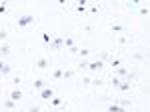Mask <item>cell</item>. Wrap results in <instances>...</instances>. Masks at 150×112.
Listing matches in <instances>:
<instances>
[{
  "label": "cell",
  "instance_id": "obj_3",
  "mask_svg": "<svg viewBox=\"0 0 150 112\" xmlns=\"http://www.w3.org/2000/svg\"><path fill=\"white\" fill-rule=\"evenodd\" d=\"M40 98L50 100V98H52V88H42V90H40Z\"/></svg>",
  "mask_w": 150,
  "mask_h": 112
},
{
  "label": "cell",
  "instance_id": "obj_17",
  "mask_svg": "<svg viewBox=\"0 0 150 112\" xmlns=\"http://www.w3.org/2000/svg\"><path fill=\"white\" fill-rule=\"evenodd\" d=\"M82 84H84V86L92 84V78H90V76H84V78H82Z\"/></svg>",
  "mask_w": 150,
  "mask_h": 112
},
{
  "label": "cell",
  "instance_id": "obj_14",
  "mask_svg": "<svg viewBox=\"0 0 150 112\" xmlns=\"http://www.w3.org/2000/svg\"><path fill=\"white\" fill-rule=\"evenodd\" d=\"M120 90H130V82L126 80V82H120V86H118Z\"/></svg>",
  "mask_w": 150,
  "mask_h": 112
},
{
  "label": "cell",
  "instance_id": "obj_16",
  "mask_svg": "<svg viewBox=\"0 0 150 112\" xmlns=\"http://www.w3.org/2000/svg\"><path fill=\"white\" fill-rule=\"evenodd\" d=\"M110 28H112V30H114V32H122V30H124V28H122V26H120V24H112V26H110Z\"/></svg>",
  "mask_w": 150,
  "mask_h": 112
},
{
  "label": "cell",
  "instance_id": "obj_27",
  "mask_svg": "<svg viewBox=\"0 0 150 112\" xmlns=\"http://www.w3.org/2000/svg\"><path fill=\"white\" fill-rule=\"evenodd\" d=\"M62 76H64V78H70V76H72V72H70V70H66V72H62Z\"/></svg>",
  "mask_w": 150,
  "mask_h": 112
},
{
  "label": "cell",
  "instance_id": "obj_23",
  "mask_svg": "<svg viewBox=\"0 0 150 112\" xmlns=\"http://www.w3.org/2000/svg\"><path fill=\"white\" fill-rule=\"evenodd\" d=\"M6 36H8V32H6V30H0V40H4Z\"/></svg>",
  "mask_w": 150,
  "mask_h": 112
},
{
  "label": "cell",
  "instance_id": "obj_2",
  "mask_svg": "<svg viewBox=\"0 0 150 112\" xmlns=\"http://www.w3.org/2000/svg\"><path fill=\"white\" fill-rule=\"evenodd\" d=\"M104 66V62L102 60H94V62H88V68L92 70V72H96V70H100Z\"/></svg>",
  "mask_w": 150,
  "mask_h": 112
},
{
  "label": "cell",
  "instance_id": "obj_15",
  "mask_svg": "<svg viewBox=\"0 0 150 112\" xmlns=\"http://www.w3.org/2000/svg\"><path fill=\"white\" fill-rule=\"evenodd\" d=\"M50 104L52 106H60L62 104V98H50Z\"/></svg>",
  "mask_w": 150,
  "mask_h": 112
},
{
  "label": "cell",
  "instance_id": "obj_18",
  "mask_svg": "<svg viewBox=\"0 0 150 112\" xmlns=\"http://www.w3.org/2000/svg\"><path fill=\"white\" fill-rule=\"evenodd\" d=\"M64 44H66L68 48H72V46H74V42H72V38H64Z\"/></svg>",
  "mask_w": 150,
  "mask_h": 112
},
{
  "label": "cell",
  "instance_id": "obj_26",
  "mask_svg": "<svg viewBox=\"0 0 150 112\" xmlns=\"http://www.w3.org/2000/svg\"><path fill=\"white\" fill-rule=\"evenodd\" d=\"M78 66H80V68H88V62H86V60H82V62H80Z\"/></svg>",
  "mask_w": 150,
  "mask_h": 112
},
{
  "label": "cell",
  "instance_id": "obj_19",
  "mask_svg": "<svg viewBox=\"0 0 150 112\" xmlns=\"http://www.w3.org/2000/svg\"><path fill=\"white\" fill-rule=\"evenodd\" d=\"M92 84H94V86H102V84H104V82H102V80H100V78H92Z\"/></svg>",
  "mask_w": 150,
  "mask_h": 112
},
{
  "label": "cell",
  "instance_id": "obj_6",
  "mask_svg": "<svg viewBox=\"0 0 150 112\" xmlns=\"http://www.w3.org/2000/svg\"><path fill=\"white\" fill-rule=\"evenodd\" d=\"M62 44H64V38H62V36H56L54 42H52V48H60Z\"/></svg>",
  "mask_w": 150,
  "mask_h": 112
},
{
  "label": "cell",
  "instance_id": "obj_5",
  "mask_svg": "<svg viewBox=\"0 0 150 112\" xmlns=\"http://www.w3.org/2000/svg\"><path fill=\"white\" fill-rule=\"evenodd\" d=\"M36 68L46 70V68H48V60H46V58H38V60H36Z\"/></svg>",
  "mask_w": 150,
  "mask_h": 112
},
{
  "label": "cell",
  "instance_id": "obj_29",
  "mask_svg": "<svg viewBox=\"0 0 150 112\" xmlns=\"http://www.w3.org/2000/svg\"><path fill=\"white\" fill-rule=\"evenodd\" d=\"M2 66H4V62H2V60H0V72H2Z\"/></svg>",
  "mask_w": 150,
  "mask_h": 112
},
{
  "label": "cell",
  "instance_id": "obj_13",
  "mask_svg": "<svg viewBox=\"0 0 150 112\" xmlns=\"http://www.w3.org/2000/svg\"><path fill=\"white\" fill-rule=\"evenodd\" d=\"M42 40H44L46 44H50V42H52V34H48V32H46V34H42Z\"/></svg>",
  "mask_w": 150,
  "mask_h": 112
},
{
  "label": "cell",
  "instance_id": "obj_11",
  "mask_svg": "<svg viewBox=\"0 0 150 112\" xmlns=\"http://www.w3.org/2000/svg\"><path fill=\"white\" fill-rule=\"evenodd\" d=\"M108 112H124V108H122V106H116V104H112V106L108 108Z\"/></svg>",
  "mask_w": 150,
  "mask_h": 112
},
{
  "label": "cell",
  "instance_id": "obj_21",
  "mask_svg": "<svg viewBox=\"0 0 150 112\" xmlns=\"http://www.w3.org/2000/svg\"><path fill=\"white\" fill-rule=\"evenodd\" d=\"M118 66H120V60L114 58V60H112V68H118Z\"/></svg>",
  "mask_w": 150,
  "mask_h": 112
},
{
  "label": "cell",
  "instance_id": "obj_4",
  "mask_svg": "<svg viewBox=\"0 0 150 112\" xmlns=\"http://www.w3.org/2000/svg\"><path fill=\"white\" fill-rule=\"evenodd\" d=\"M22 98V90H18V88H14L12 92H10V100H14V102H18Z\"/></svg>",
  "mask_w": 150,
  "mask_h": 112
},
{
  "label": "cell",
  "instance_id": "obj_7",
  "mask_svg": "<svg viewBox=\"0 0 150 112\" xmlns=\"http://www.w3.org/2000/svg\"><path fill=\"white\" fill-rule=\"evenodd\" d=\"M34 88H38V90H42V88H46V80H42V78H38V80H34Z\"/></svg>",
  "mask_w": 150,
  "mask_h": 112
},
{
  "label": "cell",
  "instance_id": "obj_22",
  "mask_svg": "<svg viewBox=\"0 0 150 112\" xmlns=\"http://www.w3.org/2000/svg\"><path fill=\"white\" fill-rule=\"evenodd\" d=\"M8 72H10V66L4 64V66H2V74H8Z\"/></svg>",
  "mask_w": 150,
  "mask_h": 112
},
{
  "label": "cell",
  "instance_id": "obj_10",
  "mask_svg": "<svg viewBox=\"0 0 150 112\" xmlns=\"http://www.w3.org/2000/svg\"><path fill=\"white\" fill-rule=\"evenodd\" d=\"M62 72H64L62 68H56V70L52 72V78H56V80H58V78H62Z\"/></svg>",
  "mask_w": 150,
  "mask_h": 112
},
{
  "label": "cell",
  "instance_id": "obj_1",
  "mask_svg": "<svg viewBox=\"0 0 150 112\" xmlns=\"http://www.w3.org/2000/svg\"><path fill=\"white\" fill-rule=\"evenodd\" d=\"M16 24H18L20 28H26V26H30V24H34V16H32V14H24V16H20V18H16Z\"/></svg>",
  "mask_w": 150,
  "mask_h": 112
},
{
  "label": "cell",
  "instance_id": "obj_20",
  "mask_svg": "<svg viewBox=\"0 0 150 112\" xmlns=\"http://www.w3.org/2000/svg\"><path fill=\"white\" fill-rule=\"evenodd\" d=\"M120 82H122V80H120L118 76H114V78H112V86H120Z\"/></svg>",
  "mask_w": 150,
  "mask_h": 112
},
{
  "label": "cell",
  "instance_id": "obj_28",
  "mask_svg": "<svg viewBox=\"0 0 150 112\" xmlns=\"http://www.w3.org/2000/svg\"><path fill=\"white\" fill-rule=\"evenodd\" d=\"M30 112H40V108H38V106H32V108H30Z\"/></svg>",
  "mask_w": 150,
  "mask_h": 112
},
{
  "label": "cell",
  "instance_id": "obj_8",
  "mask_svg": "<svg viewBox=\"0 0 150 112\" xmlns=\"http://www.w3.org/2000/svg\"><path fill=\"white\" fill-rule=\"evenodd\" d=\"M0 54H2V56L10 54V46H8V44H2V46H0Z\"/></svg>",
  "mask_w": 150,
  "mask_h": 112
},
{
  "label": "cell",
  "instance_id": "obj_9",
  "mask_svg": "<svg viewBox=\"0 0 150 112\" xmlns=\"http://www.w3.org/2000/svg\"><path fill=\"white\" fill-rule=\"evenodd\" d=\"M14 104H16V102H14V100H10V98H8V100H4V108H6V110H12V108H14Z\"/></svg>",
  "mask_w": 150,
  "mask_h": 112
},
{
  "label": "cell",
  "instance_id": "obj_12",
  "mask_svg": "<svg viewBox=\"0 0 150 112\" xmlns=\"http://www.w3.org/2000/svg\"><path fill=\"white\" fill-rule=\"evenodd\" d=\"M116 74H118V76H126V74H128V70H126L124 66H118V70H116Z\"/></svg>",
  "mask_w": 150,
  "mask_h": 112
},
{
  "label": "cell",
  "instance_id": "obj_30",
  "mask_svg": "<svg viewBox=\"0 0 150 112\" xmlns=\"http://www.w3.org/2000/svg\"><path fill=\"white\" fill-rule=\"evenodd\" d=\"M80 112H90V110H80Z\"/></svg>",
  "mask_w": 150,
  "mask_h": 112
},
{
  "label": "cell",
  "instance_id": "obj_25",
  "mask_svg": "<svg viewBox=\"0 0 150 112\" xmlns=\"http://www.w3.org/2000/svg\"><path fill=\"white\" fill-rule=\"evenodd\" d=\"M4 12H6V4L2 2V4H0V14H4Z\"/></svg>",
  "mask_w": 150,
  "mask_h": 112
},
{
  "label": "cell",
  "instance_id": "obj_24",
  "mask_svg": "<svg viewBox=\"0 0 150 112\" xmlns=\"http://www.w3.org/2000/svg\"><path fill=\"white\" fill-rule=\"evenodd\" d=\"M20 82H22V78H20V76H18V74H16V76H14V84H16V86H18V84H20Z\"/></svg>",
  "mask_w": 150,
  "mask_h": 112
}]
</instances>
